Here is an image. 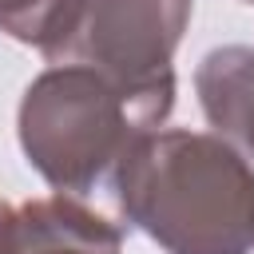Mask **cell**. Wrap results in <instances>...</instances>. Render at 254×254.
Here are the masks:
<instances>
[{"instance_id":"cell-3","label":"cell","mask_w":254,"mask_h":254,"mask_svg":"<svg viewBox=\"0 0 254 254\" xmlns=\"http://www.w3.org/2000/svg\"><path fill=\"white\" fill-rule=\"evenodd\" d=\"M194 0H64V12L40 56L48 64H83L119 83L147 87L175 79V52Z\"/></svg>"},{"instance_id":"cell-4","label":"cell","mask_w":254,"mask_h":254,"mask_svg":"<svg viewBox=\"0 0 254 254\" xmlns=\"http://www.w3.org/2000/svg\"><path fill=\"white\" fill-rule=\"evenodd\" d=\"M0 254H123V234L75 194L0 198Z\"/></svg>"},{"instance_id":"cell-1","label":"cell","mask_w":254,"mask_h":254,"mask_svg":"<svg viewBox=\"0 0 254 254\" xmlns=\"http://www.w3.org/2000/svg\"><path fill=\"white\" fill-rule=\"evenodd\" d=\"M119 214L167 254L254 250V163L214 131L155 127L123 155Z\"/></svg>"},{"instance_id":"cell-2","label":"cell","mask_w":254,"mask_h":254,"mask_svg":"<svg viewBox=\"0 0 254 254\" xmlns=\"http://www.w3.org/2000/svg\"><path fill=\"white\" fill-rule=\"evenodd\" d=\"M175 79L131 87L83 64L40 71L16 111V135L32 171L60 194L111 187L123 155L139 135L167 123Z\"/></svg>"},{"instance_id":"cell-7","label":"cell","mask_w":254,"mask_h":254,"mask_svg":"<svg viewBox=\"0 0 254 254\" xmlns=\"http://www.w3.org/2000/svg\"><path fill=\"white\" fill-rule=\"evenodd\" d=\"M242 4H254V0H242Z\"/></svg>"},{"instance_id":"cell-6","label":"cell","mask_w":254,"mask_h":254,"mask_svg":"<svg viewBox=\"0 0 254 254\" xmlns=\"http://www.w3.org/2000/svg\"><path fill=\"white\" fill-rule=\"evenodd\" d=\"M60 12H64V0H0V32L40 52Z\"/></svg>"},{"instance_id":"cell-5","label":"cell","mask_w":254,"mask_h":254,"mask_svg":"<svg viewBox=\"0 0 254 254\" xmlns=\"http://www.w3.org/2000/svg\"><path fill=\"white\" fill-rule=\"evenodd\" d=\"M194 91L210 131L254 163V48H210L194 67Z\"/></svg>"}]
</instances>
